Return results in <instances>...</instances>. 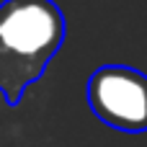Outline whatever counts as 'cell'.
<instances>
[{
  "label": "cell",
  "mask_w": 147,
  "mask_h": 147,
  "mask_svg": "<svg viewBox=\"0 0 147 147\" xmlns=\"http://www.w3.org/2000/svg\"><path fill=\"white\" fill-rule=\"evenodd\" d=\"M65 31V13L54 0L0 3V96L8 106H16L44 75Z\"/></svg>",
  "instance_id": "1"
},
{
  "label": "cell",
  "mask_w": 147,
  "mask_h": 147,
  "mask_svg": "<svg viewBox=\"0 0 147 147\" xmlns=\"http://www.w3.org/2000/svg\"><path fill=\"white\" fill-rule=\"evenodd\" d=\"M88 106L111 129L147 132V75L129 65H103L85 85Z\"/></svg>",
  "instance_id": "2"
}]
</instances>
